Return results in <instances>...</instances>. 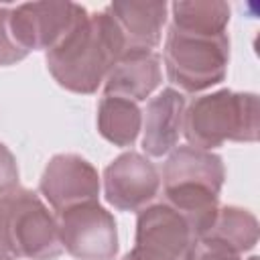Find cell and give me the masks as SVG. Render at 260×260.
I'll return each mask as SVG.
<instances>
[{"label": "cell", "mask_w": 260, "mask_h": 260, "mask_svg": "<svg viewBox=\"0 0 260 260\" xmlns=\"http://www.w3.org/2000/svg\"><path fill=\"white\" fill-rule=\"evenodd\" d=\"M112 14L122 41L124 53L154 51L162 37V26L167 22V2H112L106 6Z\"/></svg>", "instance_id": "cell-10"}, {"label": "cell", "mask_w": 260, "mask_h": 260, "mask_svg": "<svg viewBox=\"0 0 260 260\" xmlns=\"http://www.w3.org/2000/svg\"><path fill=\"white\" fill-rule=\"evenodd\" d=\"M160 189L156 167L140 152H124L104 171V193L120 211L144 209Z\"/></svg>", "instance_id": "cell-8"}, {"label": "cell", "mask_w": 260, "mask_h": 260, "mask_svg": "<svg viewBox=\"0 0 260 260\" xmlns=\"http://www.w3.org/2000/svg\"><path fill=\"white\" fill-rule=\"evenodd\" d=\"M171 26L197 37H221L228 35L230 6L219 0H195L171 4Z\"/></svg>", "instance_id": "cell-15"}, {"label": "cell", "mask_w": 260, "mask_h": 260, "mask_svg": "<svg viewBox=\"0 0 260 260\" xmlns=\"http://www.w3.org/2000/svg\"><path fill=\"white\" fill-rule=\"evenodd\" d=\"M85 12L75 2H26L10 8L8 28L26 55L30 51H49Z\"/></svg>", "instance_id": "cell-6"}, {"label": "cell", "mask_w": 260, "mask_h": 260, "mask_svg": "<svg viewBox=\"0 0 260 260\" xmlns=\"http://www.w3.org/2000/svg\"><path fill=\"white\" fill-rule=\"evenodd\" d=\"M124 55L122 35L104 8L85 12L75 26L47 51V69L55 81L77 93H93L104 85L110 69Z\"/></svg>", "instance_id": "cell-1"}, {"label": "cell", "mask_w": 260, "mask_h": 260, "mask_svg": "<svg viewBox=\"0 0 260 260\" xmlns=\"http://www.w3.org/2000/svg\"><path fill=\"white\" fill-rule=\"evenodd\" d=\"M0 260H12V256H10L2 246H0Z\"/></svg>", "instance_id": "cell-21"}, {"label": "cell", "mask_w": 260, "mask_h": 260, "mask_svg": "<svg viewBox=\"0 0 260 260\" xmlns=\"http://www.w3.org/2000/svg\"><path fill=\"white\" fill-rule=\"evenodd\" d=\"M185 260H242V254L221 238L205 232L193 240Z\"/></svg>", "instance_id": "cell-18"}, {"label": "cell", "mask_w": 260, "mask_h": 260, "mask_svg": "<svg viewBox=\"0 0 260 260\" xmlns=\"http://www.w3.org/2000/svg\"><path fill=\"white\" fill-rule=\"evenodd\" d=\"M258 95L250 91L219 89L195 98L185 106L183 134L191 146L211 150L228 140H258Z\"/></svg>", "instance_id": "cell-2"}, {"label": "cell", "mask_w": 260, "mask_h": 260, "mask_svg": "<svg viewBox=\"0 0 260 260\" xmlns=\"http://www.w3.org/2000/svg\"><path fill=\"white\" fill-rule=\"evenodd\" d=\"M100 187L98 171L79 154H55L47 162L39 183L45 201L55 211H63L77 203L95 201Z\"/></svg>", "instance_id": "cell-9"}, {"label": "cell", "mask_w": 260, "mask_h": 260, "mask_svg": "<svg viewBox=\"0 0 260 260\" xmlns=\"http://www.w3.org/2000/svg\"><path fill=\"white\" fill-rule=\"evenodd\" d=\"M185 98L179 89L167 87L154 95L144 110L142 118V148L148 156L169 154L183 132Z\"/></svg>", "instance_id": "cell-11"}, {"label": "cell", "mask_w": 260, "mask_h": 260, "mask_svg": "<svg viewBox=\"0 0 260 260\" xmlns=\"http://www.w3.org/2000/svg\"><path fill=\"white\" fill-rule=\"evenodd\" d=\"M160 77V57L154 51L124 53L110 69L102 87L106 95L142 102L158 87Z\"/></svg>", "instance_id": "cell-12"}, {"label": "cell", "mask_w": 260, "mask_h": 260, "mask_svg": "<svg viewBox=\"0 0 260 260\" xmlns=\"http://www.w3.org/2000/svg\"><path fill=\"white\" fill-rule=\"evenodd\" d=\"M63 250L77 260H114L118 254V230L114 215L98 199L57 211Z\"/></svg>", "instance_id": "cell-5"}, {"label": "cell", "mask_w": 260, "mask_h": 260, "mask_svg": "<svg viewBox=\"0 0 260 260\" xmlns=\"http://www.w3.org/2000/svg\"><path fill=\"white\" fill-rule=\"evenodd\" d=\"M223 179H225V169L219 154L185 144V146H175L171 150L162 167L160 183L162 187L177 183H197L221 191Z\"/></svg>", "instance_id": "cell-13"}, {"label": "cell", "mask_w": 260, "mask_h": 260, "mask_svg": "<svg viewBox=\"0 0 260 260\" xmlns=\"http://www.w3.org/2000/svg\"><path fill=\"white\" fill-rule=\"evenodd\" d=\"M0 246L26 260H55L63 252L57 217L37 193L18 187L0 199Z\"/></svg>", "instance_id": "cell-3"}, {"label": "cell", "mask_w": 260, "mask_h": 260, "mask_svg": "<svg viewBox=\"0 0 260 260\" xmlns=\"http://www.w3.org/2000/svg\"><path fill=\"white\" fill-rule=\"evenodd\" d=\"M162 189L165 203L187 219L195 238L203 236L213 225L219 211V191L197 183H177Z\"/></svg>", "instance_id": "cell-14"}, {"label": "cell", "mask_w": 260, "mask_h": 260, "mask_svg": "<svg viewBox=\"0 0 260 260\" xmlns=\"http://www.w3.org/2000/svg\"><path fill=\"white\" fill-rule=\"evenodd\" d=\"M248 260H258V258H256V256H252V258H248Z\"/></svg>", "instance_id": "cell-23"}, {"label": "cell", "mask_w": 260, "mask_h": 260, "mask_svg": "<svg viewBox=\"0 0 260 260\" xmlns=\"http://www.w3.org/2000/svg\"><path fill=\"white\" fill-rule=\"evenodd\" d=\"M209 234L221 238L230 246H234L240 254L252 250L258 242V219L252 211L236 205L219 207L213 225L207 230Z\"/></svg>", "instance_id": "cell-17"}, {"label": "cell", "mask_w": 260, "mask_h": 260, "mask_svg": "<svg viewBox=\"0 0 260 260\" xmlns=\"http://www.w3.org/2000/svg\"><path fill=\"white\" fill-rule=\"evenodd\" d=\"M162 61L169 79L187 93L205 91L228 73L230 39L221 37H197L177 28H169Z\"/></svg>", "instance_id": "cell-4"}, {"label": "cell", "mask_w": 260, "mask_h": 260, "mask_svg": "<svg viewBox=\"0 0 260 260\" xmlns=\"http://www.w3.org/2000/svg\"><path fill=\"white\" fill-rule=\"evenodd\" d=\"M195 236L171 205L154 203L138 211L132 260H185Z\"/></svg>", "instance_id": "cell-7"}, {"label": "cell", "mask_w": 260, "mask_h": 260, "mask_svg": "<svg viewBox=\"0 0 260 260\" xmlns=\"http://www.w3.org/2000/svg\"><path fill=\"white\" fill-rule=\"evenodd\" d=\"M122 260H132V256H130V254H126V256H124Z\"/></svg>", "instance_id": "cell-22"}, {"label": "cell", "mask_w": 260, "mask_h": 260, "mask_svg": "<svg viewBox=\"0 0 260 260\" xmlns=\"http://www.w3.org/2000/svg\"><path fill=\"white\" fill-rule=\"evenodd\" d=\"M98 130L108 142L130 146L142 130V112L132 100L104 95L98 104Z\"/></svg>", "instance_id": "cell-16"}, {"label": "cell", "mask_w": 260, "mask_h": 260, "mask_svg": "<svg viewBox=\"0 0 260 260\" xmlns=\"http://www.w3.org/2000/svg\"><path fill=\"white\" fill-rule=\"evenodd\" d=\"M10 6H0V65H12L26 57V53L16 45L8 28Z\"/></svg>", "instance_id": "cell-19"}, {"label": "cell", "mask_w": 260, "mask_h": 260, "mask_svg": "<svg viewBox=\"0 0 260 260\" xmlns=\"http://www.w3.org/2000/svg\"><path fill=\"white\" fill-rule=\"evenodd\" d=\"M18 189V165L6 144L0 142V199Z\"/></svg>", "instance_id": "cell-20"}]
</instances>
